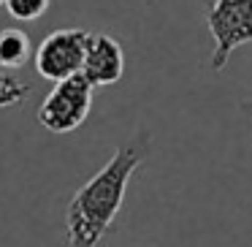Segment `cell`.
Here are the masks:
<instances>
[{
	"mask_svg": "<svg viewBox=\"0 0 252 247\" xmlns=\"http://www.w3.org/2000/svg\"><path fill=\"white\" fill-rule=\"evenodd\" d=\"M84 46H87V30H52L35 49V71L49 82L73 76L84 66Z\"/></svg>",
	"mask_w": 252,
	"mask_h": 247,
	"instance_id": "277c9868",
	"label": "cell"
},
{
	"mask_svg": "<svg viewBox=\"0 0 252 247\" xmlns=\"http://www.w3.org/2000/svg\"><path fill=\"white\" fill-rule=\"evenodd\" d=\"M6 8L14 19H19V22H33V19H38L46 14L49 0H6Z\"/></svg>",
	"mask_w": 252,
	"mask_h": 247,
	"instance_id": "ba28073f",
	"label": "cell"
},
{
	"mask_svg": "<svg viewBox=\"0 0 252 247\" xmlns=\"http://www.w3.org/2000/svg\"><path fill=\"white\" fill-rule=\"evenodd\" d=\"M30 95V84L14 79L11 73H0V109L19 106Z\"/></svg>",
	"mask_w": 252,
	"mask_h": 247,
	"instance_id": "52a82bcc",
	"label": "cell"
},
{
	"mask_svg": "<svg viewBox=\"0 0 252 247\" xmlns=\"http://www.w3.org/2000/svg\"><path fill=\"white\" fill-rule=\"evenodd\" d=\"M30 38L19 28L0 30V68L3 71H17L30 60Z\"/></svg>",
	"mask_w": 252,
	"mask_h": 247,
	"instance_id": "8992f818",
	"label": "cell"
},
{
	"mask_svg": "<svg viewBox=\"0 0 252 247\" xmlns=\"http://www.w3.org/2000/svg\"><path fill=\"white\" fill-rule=\"evenodd\" d=\"M82 73L95 87L120 82L122 73H125V52H122V46L106 33H87Z\"/></svg>",
	"mask_w": 252,
	"mask_h": 247,
	"instance_id": "5b68a950",
	"label": "cell"
},
{
	"mask_svg": "<svg viewBox=\"0 0 252 247\" xmlns=\"http://www.w3.org/2000/svg\"><path fill=\"white\" fill-rule=\"evenodd\" d=\"M144 163V149L138 144L120 147L111 160L73 193L65 209L68 247H98L109 234L125 201V190L136 169Z\"/></svg>",
	"mask_w": 252,
	"mask_h": 247,
	"instance_id": "6da1fadb",
	"label": "cell"
},
{
	"mask_svg": "<svg viewBox=\"0 0 252 247\" xmlns=\"http://www.w3.org/2000/svg\"><path fill=\"white\" fill-rule=\"evenodd\" d=\"M0 6H6V0H0Z\"/></svg>",
	"mask_w": 252,
	"mask_h": 247,
	"instance_id": "30bf717a",
	"label": "cell"
},
{
	"mask_svg": "<svg viewBox=\"0 0 252 247\" xmlns=\"http://www.w3.org/2000/svg\"><path fill=\"white\" fill-rule=\"evenodd\" d=\"M206 25L214 38L212 68L222 71L230 55L252 41V0H214L206 8Z\"/></svg>",
	"mask_w": 252,
	"mask_h": 247,
	"instance_id": "3957f363",
	"label": "cell"
},
{
	"mask_svg": "<svg viewBox=\"0 0 252 247\" xmlns=\"http://www.w3.org/2000/svg\"><path fill=\"white\" fill-rule=\"evenodd\" d=\"M244 109H247V111H252V98H250V101H247V104H244Z\"/></svg>",
	"mask_w": 252,
	"mask_h": 247,
	"instance_id": "9c48e42d",
	"label": "cell"
},
{
	"mask_svg": "<svg viewBox=\"0 0 252 247\" xmlns=\"http://www.w3.org/2000/svg\"><path fill=\"white\" fill-rule=\"evenodd\" d=\"M95 84L82 71L55 82L38 109V122L52 133H71L90 117Z\"/></svg>",
	"mask_w": 252,
	"mask_h": 247,
	"instance_id": "7a4b0ae2",
	"label": "cell"
}]
</instances>
